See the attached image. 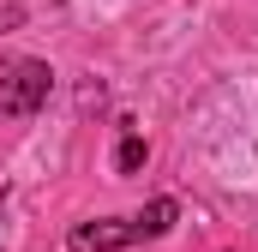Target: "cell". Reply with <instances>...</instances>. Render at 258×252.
<instances>
[{
    "mask_svg": "<svg viewBox=\"0 0 258 252\" xmlns=\"http://www.w3.org/2000/svg\"><path fill=\"white\" fill-rule=\"evenodd\" d=\"M48 90H54L48 60H6L0 66V114L24 120V114H36L48 102Z\"/></svg>",
    "mask_w": 258,
    "mask_h": 252,
    "instance_id": "cell-1",
    "label": "cell"
},
{
    "mask_svg": "<svg viewBox=\"0 0 258 252\" xmlns=\"http://www.w3.org/2000/svg\"><path fill=\"white\" fill-rule=\"evenodd\" d=\"M120 246H138V222H84V228H72V240L66 252H120Z\"/></svg>",
    "mask_w": 258,
    "mask_h": 252,
    "instance_id": "cell-2",
    "label": "cell"
},
{
    "mask_svg": "<svg viewBox=\"0 0 258 252\" xmlns=\"http://www.w3.org/2000/svg\"><path fill=\"white\" fill-rule=\"evenodd\" d=\"M174 216H180V204H174V198H150V204L132 216V222H138V240H162V234L174 228Z\"/></svg>",
    "mask_w": 258,
    "mask_h": 252,
    "instance_id": "cell-3",
    "label": "cell"
},
{
    "mask_svg": "<svg viewBox=\"0 0 258 252\" xmlns=\"http://www.w3.org/2000/svg\"><path fill=\"white\" fill-rule=\"evenodd\" d=\"M144 156H150V150H144V138H120V150H114V168H120V174H138V168H144Z\"/></svg>",
    "mask_w": 258,
    "mask_h": 252,
    "instance_id": "cell-4",
    "label": "cell"
}]
</instances>
